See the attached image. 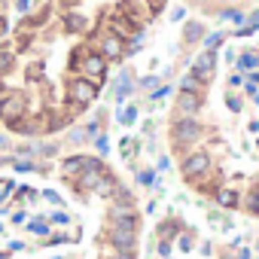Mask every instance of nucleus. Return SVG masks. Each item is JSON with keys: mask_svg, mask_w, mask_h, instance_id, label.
<instances>
[{"mask_svg": "<svg viewBox=\"0 0 259 259\" xmlns=\"http://www.w3.org/2000/svg\"><path fill=\"white\" fill-rule=\"evenodd\" d=\"M141 244L138 195L104 156L0 174V259H141Z\"/></svg>", "mask_w": 259, "mask_h": 259, "instance_id": "obj_1", "label": "nucleus"}, {"mask_svg": "<svg viewBox=\"0 0 259 259\" xmlns=\"http://www.w3.org/2000/svg\"><path fill=\"white\" fill-rule=\"evenodd\" d=\"M220 92V113L171 116L168 144L177 177L223 210L259 220V64L235 67Z\"/></svg>", "mask_w": 259, "mask_h": 259, "instance_id": "obj_2", "label": "nucleus"}, {"mask_svg": "<svg viewBox=\"0 0 259 259\" xmlns=\"http://www.w3.org/2000/svg\"><path fill=\"white\" fill-rule=\"evenodd\" d=\"M204 37V25L201 22H189L186 28H183V40L186 43H195V40H201Z\"/></svg>", "mask_w": 259, "mask_h": 259, "instance_id": "obj_3", "label": "nucleus"}]
</instances>
